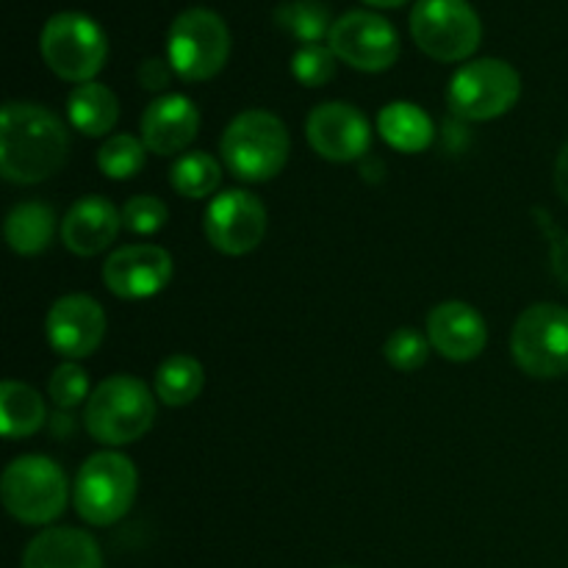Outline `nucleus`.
<instances>
[{"mask_svg": "<svg viewBox=\"0 0 568 568\" xmlns=\"http://www.w3.org/2000/svg\"><path fill=\"white\" fill-rule=\"evenodd\" d=\"M70 155L67 125L50 109L11 100L0 111V172L9 183L33 186L53 178Z\"/></svg>", "mask_w": 568, "mask_h": 568, "instance_id": "obj_1", "label": "nucleus"}, {"mask_svg": "<svg viewBox=\"0 0 568 568\" xmlns=\"http://www.w3.org/2000/svg\"><path fill=\"white\" fill-rule=\"evenodd\" d=\"M222 161L244 183H264L281 175L292 150V136L281 116L270 111H242L222 133Z\"/></svg>", "mask_w": 568, "mask_h": 568, "instance_id": "obj_2", "label": "nucleus"}, {"mask_svg": "<svg viewBox=\"0 0 568 568\" xmlns=\"http://www.w3.org/2000/svg\"><path fill=\"white\" fill-rule=\"evenodd\" d=\"M155 422V399L139 377L114 375L89 394L87 425L89 436L105 447H125L148 436Z\"/></svg>", "mask_w": 568, "mask_h": 568, "instance_id": "obj_3", "label": "nucleus"}, {"mask_svg": "<svg viewBox=\"0 0 568 568\" xmlns=\"http://www.w3.org/2000/svg\"><path fill=\"white\" fill-rule=\"evenodd\" d=\"M139 471L122 453H94L83 460L72 488L78 516L92 527H111L133 508Z\"/></svg>", "mask_w": 568, "mask_h": 568, "instance_id": "obj_4", "label": "nucleus"}, {"mask_svg": "<svg viewBox=\"0 0 568 568\" xmlns=\"http://www.w3.org/2000/svg\"><path fill=\"white\" fill-rule=\"evenodd\" d=\"M39 50L53 75L78 87L92 81L109 59L103 28L81 11H59L50 17L39 37Z\"/></svg>", "mask_w": 568, "mask_h": 568, "instance_id": "obj_5", "label": "nucleus"}, {"mask_svg": "<svg viewBox=\"0 0 568 568\" xmlns=\"http://www.w3.org/2000/svg\"><path fill=\"white\" fill-rule=\"evenodd\" d=\"M67 475L44 455H22L11 460L0 480L6 510L22 525L42 527L59 519L67 508Z\"/></svg>", "mask_w": 568, "mask_h": 568, "instance_id": "obj_6", "label": "nucleus"}, {"mask_svg": "<svg viewBox=\"0 0 568 568\" xmlns=\"http://www.w3.org/2000/svg\"><path fill=\"white\" fill-rule=\"evenodd\" d=\"M166 55H170V67L178 78L209 81L227 64L231 31L216 11L194 6L172 20Z\"/></svg>", "mask_w": 568, "mask_h": 568, "instance_id": "obj_7", "label": "nucleus"}, {"mask_svg": "<svg viewBox=\"0 0 568 568\" xmlns=\"http://www.w3.org/2000/svg\"><path fill=\"white\" fill-rule=\"evenodd\" d=\"M510 353L525 375L538 381L568 375V308L536 303L516 320Z\"/></svg>", "mask_w": 568, "mask_h": 568, "instance_id": "obj_8", "label": "nucleus"}, {"mask_svg": "<svg viewBox=\"0 0 568 568\" xmlns=\"http://www.w3.org/2000/svg\"><path fill=\"white\" fill-rule=\"evenodd\" d=\"M410 33L422 53L453 64L469 59L480 48L483 26L469 0H416Z\"/></svg>", "mask_w": 568, "mask_h": 568, "instance_id": "obj_9", "label": "nucleus"}, {"mask_svg": "<svg viewBox=\"0 0 568 568\" xmlns=\"http://www.w3.org/2000/svg\"><path fill=\"white\" fill-rule=\"evenodd\" d=\"M521 94V78L508 61L477 59L460 67L449 81L447 103L455 116L469 122L508 114Z\"/></svg>", "mask_w": 568, "mask_h": 568, "instance_id": "obj_10", "label": "nucleus"}, {"mask_svg": "<svg viewBox=\"0 0 568 568\" xmlns=\"http://www.w3.org/2000/svg\"><path fill=\"white\" fill-rule=\"evenodd\" d=\"M327 48L344 64L361 72H383L399 59V37L386 17L375 11H347L327 37Z\"/></svg>", "mask_w": 568, "mask_h": 568, "instance_id": "obj_11", "label": "nucleus"}, {"mask_svg": "<svg viewBox=\"0 0 568 568\" xmlns=\"http://www.w3.org/2000/svg\"><path fill=\"white\" fill-rule=\"evenodd\" d=\"M266 209L253 192L227 189L211 200L205 211V239L222 255H247L264 242Z\"/></svg>", "mask_w": 568, "mask_h": 568, "instance_id": "obj_12", "label": "nucleus"}, {"mask_svg": "<svg viewBox=\"0 0 568 568\" xmlns=\"http://www.w3.org/2000/svg\"><path fill=\"white\" fill-rule=\"evenodd\" d=\"M48 342L61 358L81 361L89 358L103 344L105 311L89 294H64L48 311Z\"/></svg>", "mask_w": 568, "mask_h": 568, "instance_id": "obj_13", "label": "nucleus"}, {"mask_svg": "<svg viewBox=\"0 0 568 568\" xmlns=\"http://www.w3.org/2000/svg\"><path fill=\"white\" fill-rule=\"evenodd\" d=\"M172 281V255L159 244H128L103 264V283L122 300H148Z\"/></svg>", "mask_w": 568, "mask_h": 568, "instance_id": "obj_14", "label": "nucleus"}, {"mask_svg": "<svg viewBox=\"0 0 568 568\" xmlns=\"http://www.w3.org/2000/svg\"><path fill=\"white\" fill-rule=\"evenodd\" d=\"M305 136L325 161L347 164L361 159L372 144L369 120L349 103H322L305 120Z\"/></svg>", "mask_w": 568, "mask_h": 568, "instance_id": "obj_15", "label": "nucleus"}, {"mask_svg": "<svg viewBox=\"0 0 568 568\" xmlns=\"http://www.w3.org/2000/svg\"><path fill=\"white\" fill-rule=\"evenodd\" d=\"M427 342L455 364L475 361L488 344V325L477 308L460 300L436 305L427 316Z\"/></svg>", "mask_w": 568, "mask_h": 568, "instance_id": "obj_16", "label": "nucleus"}, {"mask_svg": "<svg viewBox=\"0 0 568 568\" xmlns=\"http://www.w3.org/2000/svg\"><path fill=\"white\" fill-rule=\"evenodd\" d=\"M200 131V111L186 94L155 98L142 114V142L155 155L183 153Z\"/></svg>", "mask_w": 568, "mask_h": 568, "instance_id": "obj_17", "label": "nucleus"}, {"mask_svg": "<svg viewBox=\"0 0 568 568\" xmlns=\"http://www.w3.org/2000/svg\"><path fill=\"white\" fill-rule=\"evenodd\" d=\"M120 227L122 211H116L111 200L89 194V197L78 200L61 220V242L70 253L92 258L114 242Z\"/></svg>", "mask_w": 568, "mask_h": 568, "instance_id": "obj_18", "label": "nucleus"}, {"mask_svg": "<svg viewBox=\"0 0 568 568\" xmlns=\"http://www.w3.org/2000/svg\"><path fill=\"white\" fill-rule=\"evenodd\" d=\"M22 568H103V552L78 527H50L28 544Z\"/></svg>", "mask_w": 568, "mask_h": 568, "instance_id": "obj_19", "label": "nucleus"}, {"mask_svg": "<svg viewBox=\"0 0 568 568\" xmlns=\"http://www.w3.org/2000/svg\"><path fill=\"white\" fill-rule=\"evenodd\" d=\"M377 131L399 153H422L436 139V125H433L430 114L422 111L416 103H388L386 109L377 114Z\"/></svg>", "mask_w": 568, "mask_h": 568, "instance_id": "obj_20", "label": "nucleus"}, {"mask_svg": "<svg viewBox=\"0 0 568 568\" xmlns=\"http://www.w3.org/2000/svg\"><path fill=\"white\" fill-rule=\"evenodd\" d=\"M67 114L75 131L83 136H105L114 131L116 120H120V103L116 94L103 83H81L67 98Z\"/></svg>", "mask_w": 568, "mask_h": 568, "instance_id": "obj_21", "label": "nucleus"}, {"mask_svg": "<svg viewBox=\"0 0 568 568\" xmlns=\"http://www.w3.org/2000/svg\"><path fill=\"white\" fill-rule=\"evenodd\" d=\"M55 233V211L48 203L28 200L6 216V242L17 255H39L50 247Z\"/></svg>", "mask_w": 568, "mask_h": 568, "instance_id": "obj_22", "label": "nucleus"}, {"mask_svg": "<svg viewBox=\"0 0 568 568\" xmlns=\"http://www.w3.org/2000/svg\"><path fill=\"white\" fill-rule=\"evenodd\" d=\"M48 408L37 388L20 381H6L0 388V427L6 438H28L42 430Z\"/></svg>", "mask_w": 568, "mask_h": 568, "instance_id": "obj_23", "label": "nucleus"}, {"mask_svg": "<svg viewBox=\"0 0 568 568\" xmlns=\"http://www.w3.org/2000/svg\"><path fill=\"white\" fill-rule=\"evenodd\" d=\"M205 386V369L192 355H170L155 372V394L170 408L194 403Z\"/></svg>", "mask_w": 568, "mask_h": 568, "instance_id": "obj_24", "label": "nucleus"}, {"mask_svg": "<svg viewBox=\"0 0 568 568\" xmlns=\"http://www.w3.org/2000/svg\"><path fill=\"white\" fill-rule=\"evenodd\" d=\"M222 166L214 155L194 150V153H183L181 159L172 164L170 183L181 197L186 200H203L220 189Z\"/></svg>", "mask_w": 568, "mask_h": 568, "instance_id": "obj_25", "label": "nucleus"}, {"mask_svg": "<svg viewBox=\"0 0 568 568\" xmlns=\"http://www.w3.org/2000/svg\"><path fill=\"white\" fill-rule=\"evenodd\" d=\"M275 22L303 44H320L322 39L331 37V11L325 3L316 0H292V3L277 6Z\"/></svg>", "mask_w": 568, "mask_h": 568, "instance_id": "obj_26", "label": "nucleus"}, {"mask_svg": "<svg viewBox=\"0 0 568 568\" xmlns=\"http://www.w3.org/2000/svg\"><path fill=\"white\" fill-rule=\"evenodd\" d=\"M148 153L150 150L144 148L142 139L131 136V133H114L98 150V166L111 181H128L144 170Z\"/></svg>", "mask_w": 568, "mask_h": 568, "instance_id": "obj_27", "label": "nucleus"}, {"mask_svg": "<svg viewBox=\"0 0 568 568\" xmlns=\"http://www.w3.org/2000/svg\"><path fill=\"white\" fill-rule=\"evenodd\" d=\"M383 355L397 372H416L430 358V342L416 327H399L388 336Z\"/></svg>", "mask_w": 568, "mask_h": 568, "instance_id": "obj_28", "label": "nucleus"}, {"mask_svg": "<svg viewBox=\"0 0 568 568\" xmlns=\"http://www.w3.org/2000/svg\"><path fill=\"white\" fill-rule=\"evenodd\" d=\"M292 72L303 87H325L336 75V53L322 44H303L294 53Z\"/></svg>", "mask_w": 568, "mask_h": 568, "instance_id": "obj_29", "label": "nucleus"}, {"mask_svg": "<svg viewBox=\"0 0 568 568\" xmlns=\"http://www.w3.org/2000/svg\"><path fill=\"white\" fill-rule=\"evenodd\" d=\"M48 394L61 410L78 408L89 394V375L75 364V361H67V364H61L59 369L50 375Z\"/></svg>", "mask_w": 568, "mask_h": 568, "instance_id": "obj_30", "label": "nucleus"}, {"mask_svg": "<svg viewBox=\"0 0 568 568\" xmlns=\"http://www.w3.org/2000/svg\"><path fill=\"white\" fill-rule=\"evenodd\" d=\"M170 220V211L161 203L159 197H150V194H139L131 197L122 209V227L139 236H150V233H159L161 227Z\"/></svg>", "mask_w": 568, "mask_h": 568, "instance_id": "obj_31", "label": "nucleus"}, {"mask_svg": "<svg viewBox=\"0 0 568 568\" xmlns=\"http://www.w3.org/2000/svg\"><path fill=\"white\" fill-rule=\"evenodd\" d=\"M532 216H536L538 227H541L544 239H547L549 264H552L555 277L568 288V231L555 225L552 216L544 209H532Z\"/></svg>", "mask_w": 568, "mask_h": 568, "instance_id": "obj_32", "label": "nucleus"}, {"mask_svg": "<svg viewBox=\"0 0 568 568\" xmlns=\"http://www.w3.org/2000/svg\"><path fill=\"white\" fill-rule=\"evenodd\" d=\"M172 67L161 59H148L139 67V83H142L148 92H161V89L170 83Z\"/></svg>", "mask_w": 568, "mask_h": 568, "instance_id": "obj_33", "label": "nucleus"}, {"mask_svg": "<svg viewBox=\"0 0 568 568\" xmlns=\"http://www.w3.org/2000/svg\"><path fill=\"white\" fill-rule=\"evenodd\" d=\"M555 189H558L560 200L568 205V142L560 150L558 161H555Z\"/></svg>", "mask_w": 568, "mask_h": 568, "instance_id": "obj_34", "label": "nucleus"}, {"mask_svg": "<svg viewBox=\"0 0 568 568\" xmlns=\"http://www.w3.org/2000/svg\"><path fill=\"white\" fill-rule=\"evenodd\" d=\"M364 3L377 6V9H397V6H405L408 0H364Z\"/></svg>", "mask_w": 568, "mask_h": 568, "instance_id": "obj_35", "label": "nucleus"}]
</instances>
